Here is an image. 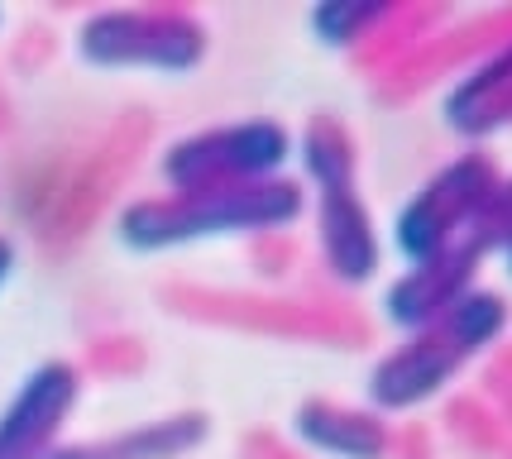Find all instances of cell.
Wrapping results in <instances>:
<instances>
[{"label":"cell","instance_id":"cell-2","mask_svg":"<svg viewBox=\"0 0 512 459\" xmlns=\"http://www.w3.org/2000/svg\"><path fill=\"white\" fill-rule=\"evenodd\" d=\"M508 330V302L474 287L446 316H436L431 326L412 330L398 350H388L369 373V402L379 416L412 412L431 402L436 393H446L450 378H460L465 364H474L484 350H493Z\"/></svg>","mask_w":512,"mask_h":459},{"label":"cell","instance_id":"cell-13","mask_svg":"<svg viewBox=\"0 0 512 459\" xmlns=\"http://www.w3.org/2000/svg\"><path fill=\"white\" fill-rule=\"evenodd\" d=\"M388 15H393V5H383V0H326L312 10V34L326 48H355Z\"/></svg>","mask_w":512,"mask_h":459},{"label":"cell","instance_id":"cell-12","mask_svg":"<svg viewBox=\"0 0 512 459\" xmlns=\"http://www.w3.org/2000/svg\"><path fill=\"white\" fill-rule=\"evenodd\" d=\"M292 153L302 158V177L316 187V197L321 192H350L359 177V149L350 130L331 120V115H316L312 125L302 130V139L292 144Z\"/></svg>","mask_w":512,"mask_h":459},{"label":"cell","instance_id":"cell-3","mask_svg":"<svg viewBox=\"0 0 512 459\" xmlns=\"http://www.w3.org/2000/svg\"><path fill=\"white\" fill-rule=\"evenodd\" d=\"M77 58L101 72H168L182 77L206 58V29L192 10H96L77 29Z\"/></svg>","mask_w":512,"mask_h":459},{"label":"cell","instance_id":"cell-8","mask_svg":"<svg viewBox=\"0 0 512 459\" xmlns=\"http://www.w3.org/2000/svg\"><path fill=\"white\" fill-rule=\"evenodd\" d=\"M316 244L331 278H340L345 287H364L379 273V230L359 187L316 197Z\"/></svg>","mask_w":512,"mask_h":459},{"label":"cell","instance_id":"cell-11","mask_svg":"<svg viewBox=\"0 0 512 459\" xmlns=\"http://www.w3.org/2000/svg\"><path fill=\"white\" fill-rule=\"evenodd\" d=\"M446 125L465 139H484V134L512 125V44L493 53L479 72H469L460 87L446 96Z\"/></svg>","mask_w":512,"mask_h":459},{"label":"cell","instance_id":"cell-15","mask_svg":"<svg viewBox=\"0 0 512 459\" xmlns=\"http://www.w3.org/2000/svg\"><path fill=\"white\" fill-rule=\"evenodd\" d=\"M503 254H508V273H512V244H508V249H503Z\"/></svg>","mask_w":512,"mask_h":459},{"label":"cell","instance_id":"cell-5","mask_svg":"<svg viewBox=\"0 0 512 459\" xmlns=\"http://www.w3.org/2000/svg\"><path fill=\"white\" fill-rule=\"evenodd\" d=\"M288 158V125H278V120H235V125H211V130L168 144L158 173L168 182V192H206V187H240V182L283 177Z\"/></svg>","mask_w":512,"mask_h":459},{"label":"cell","instance_id":"cell-4","mask_svg":"<svg viewBox=\"0 0 512 459\" xmlns=\"http://www.w3.org/2000/svg\"><path fill=\"white\" fill-rule=\"evenodd\" d=\"M498 187H503V173H498V163L489 153L469 149L460 158H450L446 168H436L417 187V197L402 201L398 220H393L398 254L407 263H417L426 254H436V249H446V244L465 240L493 206Z\"/></svg>","mask_w":512,"mask_h":459},{"label":"cell","instance_id":"cell-6","mask_svg":"<svg viewBox=\"0 0 512 459\" xmlns=\"http://www.w3.org/2000/svg\"><path fill=\"white\" fill-rule=\"evenodd\" d=\"M82 397V373L67 359H48L0 407V459H48L67 416Z\"/></svg>","mask_w":512,"mask_h":459},{"label":"cell","instance_id":"cell-14","mask_svg":"<svg viewBox=\"0 0 512 459\" xmlns=\"http://www.w3.org/2000/svg\"><path fill=\"white\" fill-rule=\"evenodd\" d=\"M10 268H15V244L0 235V287H5V278H10Z\"/></svg>","mask_w":512,"mask_h":459},{"label":"cell","instance_id":"cell-1","mask_svg":"<svg viewBox=\"0 0 512 459\" xmlns=\"http://www.w3.org/2000/svg\"><path fill=\"white\" fill-rule=\"evenodd\" d=\"M307 211V187L292 177H264L240 187H206V192H163V197L130 201L115 235L134 254H158L178 244L221 240V235H264L288 230Z\"/></svg>","mask_w":512,"mask_h":459},{"label":"cell","instance_id":"cell-10","mask_svg":"<svg viewBox=\"0 0 512 459\" xmlns=\"http://www.w3.org/2000/svg\"><path fill=\"white\" fill-rule=\"evenodd\" d=\"M211 436V416L206 412H173L130 426L120 436L101 440H77V445H58L48 459H187L201 450Z\"/></svg>","mask_w":512,"mask_h":459},{"label":"cell","instance_id":"cell-7","mask_svg":"<svg viewBox=\"0 0 512 459\" xmlns=\"http://www.w3.org/2000/svg\"><path fill=\"white\" fill-rule=\"evenodd\" d=\"M479 259H484V249L465 235V240H455V244H446V249H436V254H426V259L407 263V273L383 292V316H388L398 330H407V335L431 326V321L446 316L465 292H474Z\"/></svg>","mask_w":512,"mask_h":459},{"label":"cell","instance_id":"cell-9","mask_svg":"<svg viewBox=\"0 0 512 459\" xmlns=\"http://www.w3.org/2000/svg\"><path fill=\"white\" fill-rule=\"evenodd\" d=\"M292 436L321 459H383L393 450L388 416L374 407H340L326 397H312L292 412Z\"/></svg>","mask_w":512,"mask_h":459},{"label":"cell","instance_id":"cell-16","mask_svg":"<svg viewBox=\"0 0 512 459\" xmlns=\"http://www.w3.org/2000/svg\"><path fill=\"white\" fill-rule=\"evenodd\" d=\"M0 20H5V10H0Z\"/></svg>","mask_w":512,"mask_h":459}]
</instances>
